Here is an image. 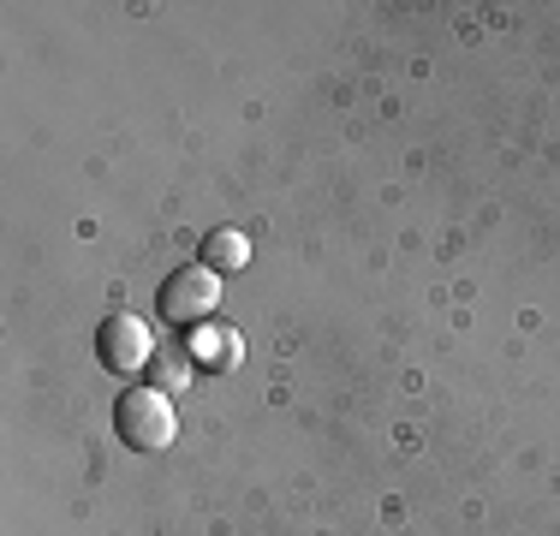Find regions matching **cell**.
I'll return each instance as SVG.
<instances>
[{
    "label": "cell",
    "mask_w": 560,
    "mask_h": 536,
    "mask_svg": "<svg viewBox=\"0 0 560 536\" xmlns=\"http://www.w3.org/2000/svg\"><path fill=\"white\" fill-rule=\"evenodd\" d=\"M96 358H102V370H114V375H138L143 364H155L150 322L131 316V311H114V316L96 328Z\"/></svg>",
    "instance_id": "3"
},
{
    "label": "cell",
    "mask_w": 560,
    "mask_h": 536,
    "mask_svg": "<svg viewBox=\"0 0 560 536\" xmlns=\"http://www.w3.org/2000/svg\"><path fill=\"white\" fill-rule=\"evenodd\" d=\"M185 352H191L203 370H221V375L245 364V340H238V328H209V322L191 334V346H185Z\"/></svg>",
    "instance_id": "4"
},
{
    "label": "cell",
    "mask_w": 560,
    "mask_h": 536,
    "mask_svg": "<svg viewBox=\"0 0 560 536\" xmlns=\"http://www.w3.org/2000/svg\"><path fill=\"white\" fill-rule=\"evenodd\" d=\"M215 304H221V275L209 263H191V268H179V275L162 280L155 311H162L173 328H203V322L215 316Z\"/></svg>",
    "instance_id": "2"
},
{
    "label": "cell",
    "mask_w": 560,
    "mask_h": 536,
    "mask_svg": "<svg viewBox=\"0 0 560 536\" xmlns=\"http://www.w3.org/2000/svg\"><path fill=\"white\" fill-rule=\"evenodd\" d=\"M203 263L215 268V275H238V268H250V238L238 233V226H215V233L203 238Z\"/></svg>",
    "instance_id": "5"
},
{
    "label": "cell",
    "mask_w": 560,
    "mask_h": 536,
    "mask_svg": "<svg viewBox=\"0 0 560 536\" xmlns=\"http://www.w3.org/2000/svg\"><path fill=\"white\" fill-rule=\"evenodd\" d=\"M191 364H197L191 352H155V375H162V387H167V394H173V387H185V382H191Z\"/></svg>",
    "instance_id": "6"
},
{
    "label": "cell",
    "mask_w": 560,
    "mask_h": 536,
    "mask_svg": "<svg viewBox=\"0 0 560 536\" xmlns=\"http://www.w3.org/2000/svg\"><path fill=\"white\" fill-rule=\"evenodd\" d=\"M114 429L126 447L138 453H162L173 435H179V411H173L167 387H126L114 406Z\"/></svg>",
    "instance_id": "1"
}]
</instances>
